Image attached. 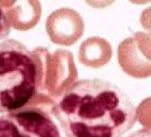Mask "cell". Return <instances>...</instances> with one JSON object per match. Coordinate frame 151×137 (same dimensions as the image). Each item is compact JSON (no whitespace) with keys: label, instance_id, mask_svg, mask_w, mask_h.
I'll list each match as a JSON object with an SVG mask.
<instances>
[{"label":"cell","instance_id":"cell-9","mask_svg":"<svg viewBox=\"0 0 151 137\" xmlns=\"http://www.w3.org/2000/svg\"><path fill=\"white\" fill-rule=\"evenodd\" d=\"M136 120L146 128V131L151 132V97L142 101L136 108Z\"/></svg>","mask_w":151,"mask_h":137},{"label":"cell","instance_id":"cell-8","mask_svg":"<svg viewBox=\"0 0 151 137\" xmlns=\"http://www.w3.org/2000/svg\"><path fill=\"white\" fill-rule=\"evenodd\" d=\"M112 58V47L104 38L92 36L82 42L78 51V59L82 65L92 68L105 66Z\"/></svg>","mask_w":151,"mask_h":137},{"label":"cell","instance_id":"cell-4","mask_svg":"<svg viewBox=\"0 0 151 137\" xmlns=\"http://www.w3.org/2000/svg\"><path fill=\"white\" fill-rule=\"evenodd\" d=\"M0 137H61L51 116L38 106L0 116Z\"/></svg>","mask_w":151,"mask_h":137},{"label":"cell","instance_id":"cell-5","mask_svg":"<svg viewBox=\"0 0 151 137\" xmlns=\"http://www.w3.org/2000/svg\"><path fill=\"white\" fill-rule=\"evenodd\" d=\"M119 63L127 74L134 78H146L151 74V58L145 54H151V36L136 34L127 38L119 46Z\"/></svg>","mask_w":151,"mask_h":137},{"label":"cell","instance_id":"cell-6","mask_svg":"<svg viewBox=\"0 0 151 137\" xmlns=\"http://www.w3.org/2000/svg\"><path fill=\"white\" fill-rule=\"evenodd\" d=\"M46 31L53 43L72 46L84 32V20L74 9L60 8L47 18Z\"/></svg>","mask_w":151,"mask_h":137},{"label":"cell","instance_id":"cell-10","mask_svg":"<svg viewBox=\"0 0 151 137\" xmlns=\"http://www.w3.org/2000/svg\"><path fill=\"white\" fill-rule=\"evenodd\" d=\"M9 34V24L8 20L6 18V14H4V9L0 7V42L3 41L4 38H7Z\"/></svg>","mask_w":151,"mask_h":137},{"label":"cell","instance_id":"cell-3","mask_svg":"<svg viewBox=\"0 0 151 137\" xmlns=\"http://www.w3.org/2000/svg\"><path fill=\"white\" fill-rule=\"evenodd\" d=\"M32 54L38 63V89L58 97L76 82L77 70L69 51L57 50L49 54L46 49H37Z\"/></svg>","mask_w":151,"mask_h":137},{"label":"cell","instance_id":"cell-1","mask_svg":"<svg viewBox=\"0 0 151 137\" xmlns=\"http://www.w3.org/2000/svg\"><path fill=\"white\" fill-rule=\"evenodd\" d=\"M66 137H123L136 122V108L119 86L103 79L72 83L51 108Z\"/></svg>","mask_w":151,"mask_h":137},{"label":"cell","instance_id":"cell-11","mask_svg":"<svg viewBox=\"0 0 151 137\" xmlns=\"http://www.w3.org/2000/svg\"><path fill=\"white\" fill-rule=\"evenodd\" d=\"M140 23H142V26H143L146 30L151 31V7H150V8H147L145 12L142 14Z\"/></svg>","mask_w":151,"mask_h":137},{"label":"cell","instance_id":"cell-12","mask_svg":"<svg viewBox=\"0 0 151 137\" xmlns=\"http://www.w3.org/2000/svg\"><path fill=\"white\" fill-rule=\"evenodd\" d=\"M128 137H151V132L146 131V129H140V131H136L134 133H131Z\"/></svg>","mask_w":151,"mask_h":137},{"label":"cell","instance_id":"cell-7","mask_svg":"<svg viewBox=\"0 0 151 137\" xmlns=\"http://www.w3.org/2000/svg\"><path fill=\"white\" fill-rule=\"evenodd\" d=\"M9 27L16 30H28L34 27L41 16V4L37 1H23V3H1Z\"/></svg>","mask_w":151,"mask_h":137},{"label":"cell","instance_id":"cell-2","mask_svg":"<svg viewBox=\"0 0 151 137\" xmlns=\"http://www.w3.org/2000/svg\"><path fill=\"white\" fill-rule=\"evenodd\" d=\"M38 94L34 54L15 39L0 42V113L23 109Z\"/></svg>","mask_w":151,"mask_h":137}]
</instances>
